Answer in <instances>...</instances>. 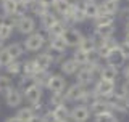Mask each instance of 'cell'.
Segmentation results:
<instances>
[{
    "label": "cell",
    "instance_id": "11",
    "mask_svg": "<svg viewBox=\"0 0 129 122\" xmlns=\"http://www.w3.org/2000/svg\"><path fill=\"white\" fill-rule=\"evenodd\" d=\"M23 100H24L23 92L19 90V88H16V87H13L11 90H8L5 93V104H7L8 108H18V106H21Z\"/></svg>",
    "mask_w": 129,
    "mask_h": 122
},
{
    "label": "cell",
    "instance_id": "50",
    "mask_svg": "<svg viewBox=\"0 0 129 122\" xmlns=\"http://www.w3.org/2000/svg\"><path fill=\"white\" fill-rule=\"evenodd\" d=\"M123 42H126V43H129V35H127V34H124V40H123Z\"/></svg>",
    "mask_w": 129,
    "mask_h": 122
},
{
    "label": "cell",
    "instance_id": "54",
    "mask_svg": "<svg viewBox=\"0 0 129 122\" xmlns=\"http://www.w3.org/2000/svg\"><path fill=\"white\" fill-rule=\"evenodd\" d=\"M64 122H71V120H64Z\"/></svg>",
    "mask_w": 129,
    "mask_h": 122
},
{
    "label": "cell",
    "instance_id": "17",
    "mask_svg": "<svg viewBox=\"0 0 129 122\" xmlns=\"http://www.w3.org/2000/svg\"><path fill=\"white\" fill-rule=\"evenodd\" d=\"M89 109H90V114L92 116H99V114H103V112L111 111L108 100H103V98H97L94 103L89 104Z\"/></svg>",
    "mask_w": 129,
    "mask_h": 122
},
{
    "label": "cell",
    "instance_id": "10",
    "mask_svg": "<svg viewBox=\"0 0 129 122\" xmlns=\"http://www.w3.org/2000/svg\"><path fill=\"white\" fill-rule=\"evenodd\" d=\"M34 63L37 66V71H48L55 64V56L50 51H40L34 56Z\"/></svg>",
    "mask_w": 129,
    "mask_h": 122
},
{
    "label": "cell",
    "instance_id": "1",
    "mask_svg": "<svg viewBox=\"0 0 129 122\" xmlns=\"http://www.w3.org/2000/svg\"><path fill=\"white\" fill-rule=\"evenodd\" d=\"M47 45V37L44 32H32L26 37V40L23 42V47L26 51H34V53H39L44 47Z\"/></svg>",
    "mask_w": 129,
    "mask_h": 122
},
{
    "label": "cell",
    "instance_id": "9",
    "mask_svg": "<svg viewBox=\"0 0 129 122\" xmlns=\"http://www.w3.org/2000/svg\"><path fill=\"white\" fill-rule=\"evenodd\" d=\"M66 87H68V84H66V79H64L63 74H52L45 88L50 93H63L66 90Z\"/></svg>",
    "mask_w": 129,
    "mask_h": 122
},
{
    "label": "cell",
    "instance_id": "13",
    "mask_svg": "<svg viewBox=\"0 0 129 122\" xmlns=\"http://www.w3.org/2000/svg\"><path fill=\"white\" fill-rule=\"evenodd\" d=\"M118 45H119V42H118L115 37L107 39L100 47H97V53H99V56L102 58V61H105V58H107V56L110 55L111 51L115 50V48H118Z\"/></svg>",
    "mask_w": 129,
    "mask_h": 122
},
{
    "label": "cell",
    "instance_id": "2",
    "mask_svg": "<svg viewBox=\"0 0 129 122\" xmlns=\"http://www.w3.org/2000/svg\"><path fill=\"white\" fill-rule=\"evenodd\" d=\"M89 90V87H84L81 84H73V85H68L66 90H64V100L66 103H82L84 96Z\"/></svg>",
    "mask_w": 129,
    "mask_h": 122
},
{
    "label": "cell",
    "instance_id": "18",
    "mask_svg": "<svg viewBox=\"0 0 129 122\" xmlns=\"http://www.w3.org/2000/svg\"><path fill=\"white\" fill-rule=\"evenodd\" d=\"M78 71H79V66L76 64V61L73 58H63L60 61V72L63 76H76Z\"/></svg>",
    "mask_w": 129,
    "mask_h": 122
},
{
    "label": "cell",
    "instance_id": "5",
    "mask_svg": "<svg viewBox=\"0 0 129 122\" xmlns=\"http://www.w3.org/2000/svg\"><path fill=\"white\" fill-rule=\"evenodd\" d=\"M90 109L87 104L76 103L74 106L70 109V120L71 122H87L90 119Z\"/></svg>",
    "mask_w": 129,
    "mask_h": 122
},
{
    "label": "cell",
    "instance_id": "3",
    "mask_svg": "<svg viewBox=\"0 0 129 122\" xmlns=\"http://www.w3.org/2000/svg\"><path fill=\"white\" fill-rule=\"evenodd\" d=\"M92 90L99 98H103V100H108L115 95L116 92V84L113 82H108V80H102V79H97Z\"/></svg>",
    "mask_w": 129,
    "mask_h": 122
},
{
    "label": "cell",
    "instance_id": "52",
    "mask_svg": "<svg viewBox=\"0 0 129 122\" xmlns=\"http://www.w3.org/2000/svg\"><path fill=\"white\" fill-rule=\"evenodd\" d=\"M82 2H97V0H82Z\"/></svg>",
    "mask_w": 129,
    "mask_h": 122
},
{
    "label": "cell",
    "instance_id": "4",
    "mask_svg": "<svg viewBox=\"0 0 129 122\" xmlns=\"http://www.w3.org/2000/svg\"><path fill=\"white\" fill-rule=\"evenodd\" d=\"M108 103H110V108L115 114L116 112H121V114L129 112V98L124 96L123 93H119L118 90L115 92V95L111 98H108Z\"/></svg>",
    "mask_w": 129,
    "mask_h": 122
},
{
    "label": "cell",
    "instance_id": "21",
    "mask_svg": "<svg viewBox=\"0 0 129 122\" xmlns=\"http://www.w3.org/2000/svg\"><path fill=\"white\" fill-rule=\"evenodd\" d=\"M15 116H16V119H18L19 122H32L39 114L31 106H26V108H19Z\"/></svg>",
    "mask_w": 129,
    "mask_h": 122
},
{
    "label": "cell",
    "instance_id": "23",
    "mask_svg": "<svg viewBox=\"0 0 129 122\" xmlns=\"http://www.w3.org/2000/svg\"><path fill=\"white\" fill-rule=\"evenodd\" d=\"M92 23H94V29L105 27V26H115L116 24V16H113V15H99L95 19H92Z\"/></svg>",
    "mask_w": 129,
    "mask_h": 122
},
{
    "label": "cell",
    "instance_id": "37",
    "mask_svg": "<svg viewBox=\"0 0 129 122\" xmlns=\"http://www.w3.org/2000/svg\"><path fill=\"white\" fill-rule=\"evenodd\" d=\"M34 85H37V84H36V80H34V77H31V76H21V79H19V87L18 88L24 93L26 90H29L31 87H34Z\"/></svg>",
    "mask_w": 129,
    "mask_h": 122
},
{
    "label": "cell",
    "instance_id": "29",
    "mask_svg": "<svg viewBox=\"0 0 129 122\" xmlns=\"http://www.w3.org/2000/svg\"><path fill=\"white\" fill-rule=\"evenodd\" d=\"M94 32L99 37H102V39H111V37H115V32H116V24L115 26H105V27H99V29H94Z\"/></svg>",
    "mask_w": 129,
    "mask_h": 122
},
{
    "label": "cell",
    "instance_id": "24",
    "mask_svg": "<svg viewBox=\"0 0 129 122\" xmlns=\"http://www.w3.org/2000/svg\"><path fill=\"white\" fill-rule=\"evenodd\" d=\"M29 11L34 16H39V18H42L44 15H47L48 11H50V8H48L47 5H44L42 2H39V0H32V2L29 3Z\"/></svg>",
    "mask_w": 129,
    "mask_h": 122
},
{
    "label": "cell",
    "instance_id": "25",
    "mask_svg": "<svg viewBox=\"0 0 129 122\" xmlns=\"http://www.w3.org/2000/svg\"><path fill=\"white\" fill-rule=\"evenodd\" d=\"M84 15L87 19H95L100 15L99 2H84Z\"/></svg>",
    "mask_w": 129,
    "mask_h": 122
},
{
    "label": "cell",
    "instance_id": "40",
    "mask_svg": "<svg viewBox=\"0 0 129 122\" xmlns=\"http://www.w3.org/2000/svg\"><path fill=\"white\" fill-rule=\"evenodd\" d=\"M11 61H13V58H11L10 53H8L5 50V47H3L2 50H0V68H7Z\"/></svg>",
    "mask_w": 129,
    "mask_h": 122
},
{
    "label": "cell",
    "instance_id": "39",
    "mask_svg": "<svg viewBox=\"0 0 129 122\" xmlns=\"http://www.w3.org/2000/svg\"><path fill=\"white\" fill-rule=\"evenodd\" d=\"M94 122H118V117L113 111H108V112H103V114L94 116Z\"/></svg>",
    "mask_w": 129,
    "mask_h": 122
},
{
    "label": "cell",
    "instance_id": "7",
    "mask_svg": "<svg viewBox=\"0 0 129 122\" xmlns=\"http://www.w3.org/2000/svg\"><path fill=\"white\" fill-rule=\"evenodd\" d=\"M76 84H81L84 85V87H90V85L95 84L97 80V76L94 74V71H92L89 66H82L79 68V71L76 72Z\"/></svg>",
    "mask_w": 129,
    "mask_h": 122
},
{
    "label": "cell",
    "instance_id": "48",
    "mask_svg": "<svg viewBox=\"0 0 129 122\" xmlns=\"http://www.w3.org/2000/svg\"><path fill=\"white\" fill-rule=\"evenodd\" d=\"M124 34H127V35H129V21H127V23H124Z\"/></svg>",
    "mask_w": 129,
    "mask_h": 122
},
{
    "label": "cell",
    "instance_id": "53",
    "mask_svg": "<svg viewBox=\"0 0 129 122\" xmlns=\"http://www.w3.org/2000/svg\"><path fill=\"white\" fill-rule=\"evenodd\" d=\"M66 2H71V3H74V2H76V0H66Z\"/></svg>",
    "mask_w": 129,
    "mask_h": 122
},
{
    "label": "cell",
    "instance_id": "46",
    "mask_svg": "<svg viewBox=\"0 0 129 122\" xmlns=\"http://www.w3.org/2000/svg\"><path fill=\"white\" fill-rule=\"evenodd\" d=\"M39 2H42L44 5H47V7H48V8L52 10V7L55 5V2H56V0H39Z\"/></svg>",
    "mask_w": 129,
    "mask_h": 122
},
{
    "label": "cell",
    "instance_id": "8",
    "mask_svg": "<svg viewBox=\"0 0 129 122\" xmlns=\"http://www.w3.org/2000/svg\"><path fill=\"white\" fill-rule=\"evenodd\" d=\"M82 39H84V34L79 29L73 27V26H70L66 31H64V34H63V40L68 45V48H78Z\"/></svg>",
    "mask_w": 129,
    "mask_h": 122
},
{
    "label": "cell",
    "instance_id": "22",
    "mask_svg": "<svg viewBox=\"0 0 129 122\" xmlns=\"http://www.w3.org/2000/svg\"><path fill=\"white\" fill-rule=\"evenodd\" d=\"M52 116H53L55 122H64V120H70V108L66 104H61V106H55L50 109Z\"/></svg>",
    "mask_w": 129,
    "mask_h": 122
},
{
    "label": "cell",
    "instance_id": "28",
    "mask_svg": "<svg viewBox=\"0 0 129 122\" xmlns=\"http://www.w3.org/2000/svg\"><path fill=\"white\" fill-rule=\"evenodd\" d=\"M5 50L10 53V56L13 59H18L24 55V47H23V43H19V42H13V43H10V45H7Z\"/></svg>",
    "mask_w": 129,
    "mask_h": 122
},
{
    "label": "cell",
    "instance_id": "26",
    "mask_svg": "<svg viewBox=\"0 0 129 122\" xmlns=\"http://www.w3.org/2000/svg\"><path fill=\"white\" fill-rule=\"evenodd\" d=\"M68 27H70V26H68L66 23H63L61 19H58V21L50 27V31L47 32V37H63L64 31H66Z\"/></svg>",
    "mask_w": 129,
    "mask_h": 122
},
{
    "label": "cell",
    "instance_id": "42",
    "mask_svg": "<svg viewBox=\"0 0 129 122\" xmlns=\"http://www.w3.org/2000/svg\"><path fill=\"white\" fill-rule=\"evenodd\" d=\"M116 15H118V18L121 19V21L127 23V21H129V7H123V8H119V11H118Z\"/></svg>",
    "mask_w": 129,
    "mask_h": 122
},
{
    "label": "cell",
    "instance_id": "41",
    "mask_svg": "<svg viewBox=\"0 0 129 122\" xmlns=\"http://www.w3.org/2000/svg\"><path fill=\"white\" fill-rule=\"evenodd\" d=\"M11 34H13V29L8 26H3V24H0V40L2 42H5L11 37Z\"/></svg>",
    "mask_w": 129,
    "mask_h": 122
},
{
    "label": "cell",
    "instance_id": "45",
    "mask_svg": "<svg viewBox=\"0 0 129 122\" xmlns=\"http://www.w3.org/2000/svg\"><path fill=\"white\" fill-rule=\"evenodd\" d=\"M123 77H124L126 80H129V63L123 66Z\"/></svg>",
    "mask_w": 129,
    "mask_h": 122
},
{
    "label": "cell",
    "instance_id": "27",
    "mask_svg": "<svg viewBox=\"0 0 129 122\" xmlns=\"http://www.w3.org/2000/svg\"><path fill=\"white\" fill-rule=\"evenodd\" d=\"M58 19H60V18H58V16H56L53 11L50 10L47 15H44L42 18H40V27H42V29L45 31V32H48V31H50V27L53 26V24L58 21Z\"/></svg>",
    "mask_w": 129,
    "mask_h": 122
},
{
    "label": "cell",
    "instance_id": "44",
    "mask_svg": "<svg viewBox=\"0 0 129 122\" xmlns=\"http://www.w3.org/2000/svg\"><path fill=\"white\" fill-rule=\"evenodd\" d=\"M118 92L123 93L124 96H127V98H129V80H126V79L123 80V84L119 85V90H118Z\"/></svg>",
    "mask_w": 129,
    "mask_h": 122
},
{
    "label": "cell",
    "instance_id": "49",
    "mask_svg": "<svg viewBox=\"0 0 129 122\" xmlns=\"http://www.w3.org/2000/svg\"><path fill=\"white\" fill-rule=\"evenodd\" d=\"M32 122H45V120H44V119H42V117H40V116H37V117H36V119L32 120Z\"/></svg>",
    "mask_w": 129,
    "mask_h": 122
},
{
    "label": "cell",
    "instance_id": "16",
    "mask_svg": "<svg viewBox=\"0 0 129 122\" xmlns=\"http://www.w3.org/2000/svg\"><path fill=\"white\" fill-rule=\"evenodd\" d=\"M23 95H24V100H26L29 104H36V103H39V101H42L44 88H42V87H39V85H34V87H31V88H29V90L24 92Z\"/></svg>",
    "mask_w": 129,
    "mask_h": 122
},
{
    "label": "cell",
    "instance_id": "19",
    "mask_svg": "<svg viewBox=\"0 0 129 122\" xmlns=\"http://www.w3.org/2000/svg\"><path fill=\"white\" fill-rule=\"evenodd\" d=\"M100 5V15H113L115 16L119 11V0H102Z\"/></svg>",
    "mask_w": 129,
    "mask_h": 122
},
{
    "label": "cell",
    "instance_id": "32",
    "mask_svg": "<svg viewBox=\"0 0 129 122\" xmlns=\"http://www.w3.org/2000/svg\"><path fill=\"white\" fill-rule=\"evenodd\" d=\"M16 7H18V0H3V2H2L3 15L16 16Z\"/></svg>",
    "mask_w": 129,
    "mask_h": 122
},
{
    "label": "cell",
    "instance_id": "20",
    "mask_svg": "<svg viewBox=\"0 0 129 122\" xmlns=\"http://www.w3.org/2000/svg\"><path fill=\"white\" fill-rule=\"evenodd\" d=\"M52 8H53V13L58 16L60 19H63L64 16H68V13L71 11L73 3L71 2H66V0H56L55 5L52 7Z\"/></svg>",
    "mask_w": 129,
    "mask_h": 122
},
{
    "label": "cell",
    "instance_id": "31",
    "mask_svg": "<svg viewBox=\"0 0 129 122\" xmlns=\"http://www.w3.org/2000/svg\"><path fill=\"white\" fill-rule=\"evenodd\" d=\"M78 48L82 50V51H86V53H90V51L97 50V47H95V43H94V40H92L90 35H84V39L81 40V43H79Z\"/></svg>",
    "mask_w": 129,
    "mask_h": 122
},
{
    "label": "cell",
    "instance_id": "55",
    "mask_svg": "<svg viewBox=\"0 0 129 122\" xmlns=\"http://www.w3.org/2000/svg\"><path fill=\"white\" fill-rule=\"evenodd\" d=\"M0 2H3V0H0Z\"/></svg>",
    "mask_w": 129,
    "mask_h": 122
},
{
    "label": "cell",
    "instance_id": "12",
    "mask_svg": "<svg viewBox=\"0 0 129 122\" xmlns=\"http://www.w3.org/2000/svg\"><path fill=\"white\" fill-rule=\"evenodd\" d=\"M47 47L50 51H53L56 56H61L68 50V45L64 43L63 37H47Z\"/></svg>",
    "mask_w": 129,
    "mask_h": 122
},
{
    "label": "cell",
    "instance_id": "33",
    "mask_svg": "<svg viewBox=\"0 0 129 122\" xmlns=\"http://www.w3.org/2000/svg\"><path fill=\"white\" fill-rule=\"evenodd\" d=\"M36 72H37V66H36V63H34V58L23 61V71H21V76H31V77H32Z\"/></svg>",
    "mask_w": 129,
    "mask_h": 122
},
{
    "label": "cell",
    "instance_id": "51",
    "mask_svg": "<svg viewBox=\"0 0 129 122\" xmlns=\"http://www.w3.org/2000/svg\"><path fill=\"white\" fill-rule=\"evenodd\" d=\"M19 2H24V3H27V5H29V3L32 2V0H19Z\"/></svg>",
    "mask_w": 129,
    "mask_h": 122
},
{
    "label": "cell",
    "instance_id": "6",
    "mask_svg": "<svg viewBox=\"0 0 129 122\" xmlns=\"http://www.w3.org/2000/svg\"><path fill=\"white\" fill-rule=\"evenodd\" d=\"M36 27H37V23H36V19L32 18V16H21V18H18V21H16V27L15 29L19 32V34L23 35H29L32 32H36Z\"/></svg>",
    "mask_w": 129,
    "mask_h": 122
},
{
    "label": "cell",
    "instance_id": "35",
    "mask_svg": "<svg viewBox=\"0 0 129 122\" xmlns=\"http://www.w3.org/2000/svg\"><path fill=\"white\" fill-rule=\"evenodd\" d=\"M66 104L64 100V93H50V98H48V108H55V106H61Z\"/></svg>",
    "mask_w": 129,
    "mask_h": 122
},
{
    "label": "cell",
    "instance_id": "43",
    "mask_svg": "<svg viewBox=\"0 0 129 122\" xmlns=\"http://www.w3.org/2000/svg\"><path fill=\"white\" fill-rule=\"evenodd\" d=\"M118 50L121 51V55H123L124 58L129 59V43H126V42H123V40H121L119 45H118Z\"/></svg>",
    "mask_w": 129,
    "mask_h": 122
},
{
    "label": "cell",
    "instance_id": "36",
    "mask_svg": "<svg viewBox=\"0 0 129 122\" xmlns=\"http://www.w3.org/2000/svg\"><path fill=\"white\" fill-rule=\"evenodd\" d=\"M3 69L7 71L8 76H19L21 71H23V63H19L18 59H13L7 68H3Z\"/></svg>",
    "mask_w": 129,
    "mask_h": 122
},
{
    "label": "cell",
    "instance_id": "34",
    "mask_svg": "<svg viewBox=\"0 0 129 122\" xmlns=\"http://www.w3.org/2000/svg\"><path fill=\"white\" fill-rule=\"evenodd\" d=\"M50 72L48 71H37L34 76V80H36V84L39 85V87H42V88H45L47 87V82H48V79H50Z\"/></svg>",
    "mask_w": 129,
    "mask_h": 122
},
{
    "label": "cell",
    "instance_id": "30",
    "mask_svg": "<svg viewBox=\"0 0 129 122\" xmlns=\"http://www.w3.org/2000/svg\"><path fill=\"white\" fill-rule=\"evenodd\" d=\"M71 58L76 61V64H78L79 68L87 66V63H89V59H87V53H86V51H82V50H79V48H74V51H73Z\"/></svg>",
    "mask_w": 129,
    "mask_h": 122
},
{
    "label": "cell",
    "instance_id": "38",
    "mask_svg": "<svg viewBox=\"0 0 129 122\" xmlns=\"http://www.w3.org/2000/svg\"><path fill=\"white\" fill-rule=\"evenodd\" d=\"M13 88V80L10 79V76H3V74H0V93H5L8 90H11Z\"/></svg>",
    "mask_w": 129,
    "mask_h": 122
},
{
    "label": "cell",
    "instance_id": "47",
    "mask_svg": "<svg viewBox=\"0 0 129 122\" xmlns=\"http://www.w3.org/2000/svg\"><path fill=\"white\" fill-rule=\"evenodd\" d=\"M5 122H19L18 119H16V116H10V117H7Z\"/></svg>",
    "mask_w": 129,
    "mask_h": 122
},
{
    "label": "cell",
    "instance_id": "14",
    "mask_svg": "<svg viewBox=\"0 0 129 122\" xmlns=\"http://www.w3.org/2000/svg\"><path fill=\"white\" fill-rule=\"evenodd\" d=\"M118 77H119V69H116L113 66H108V64H103L102 69H100V72H99V79L108 80V82H113V84H116Z\"/></svg>",
    "mask_w": 129,
    "mask_h": 122
},
{
    "label": "cell",
    "instance_id": "15",
    "mask_svg": "<svg viewBox=\"0 0 129 122\" xmlns=\"http://www.w3.org/2000/svg\"><path fill=\"white\" fill-rule=\"evenodd\" d=\"M126 58H124L123 55H121V51L118 50V48H115V50L111 51L110 55L105 58V64H108V66H113V68H116V69H119V68H123L124 64H126Z\"/></svg>",
    "mask_w": 129,
    "mask_h": 122
}]
</instances>
